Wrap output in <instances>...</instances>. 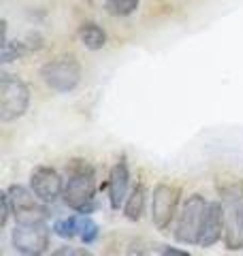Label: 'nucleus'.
I'll return each mask as SVG.
<instances>
[{
  "mask_svg": "<svg viewBox=\"0 0 243 256\" xmlns=\"http://www.w3.org/2000/svg\"><path fill=\"white\" fill-rule=\"evenodd\" d=\"M207 205L209 201H205V196L200 194H192L184 201L180 214H177V224H175V239L180 244H186V246L198 244Z\"/></svg>",
  "mask_w": 243,
  "mask_h": 256,
  "instance_id": "nucleus-3",
  "label": "nucleus"
},
{
  "mask_svg": "<svg viewBox=\"0 0 243 256\" xmlns=\"http://www.w3.org/2000/svg\"><path fill=\"white\" fill-rule=\"evenodd\" d=\"M56 235L62 237V239H72V237H79L81 233V216H70V218H64L56 222Z\"/></svg>",
  "mask_w": 243,
  "mask_h": 256,
  "instance_id": "nucleus-15",
  "label": "nucleus"
},
{
  "mask_svg": "<svg viewBox=\"0 0 243 256\" xmlns=\"http://www.w3.org/2000/svg\"><path fill=\"white\" fill-rule=\"evenodd\" d=\"M2 205H4V214H2V226H6L9 224V218L15 214V210H13V203H11V196H9V192H2Z\"/></svg>",
  "mask_w": 243,
  "mask_h": 256,
  "instance_id": "nucleus-18",
  "label": "nucleus"
},
{
  "mask_svg": "<svg viewBox=\"0 0 243 256\" xmlns=\"http://www.w3.org/2000/svg\"><path fill=\"white\" fill-rule=\"evenodd\" d=\"M222 237H224V203L212 201L207 205L205 220H202V228H200L196 246L212 248V246H216L218 242H220Z\"/></svg>",
  "mask_w": 243,
  "mask_h": 256,
  "instance_id": "nucleus-9",
  "label": "nucleus"
},
{
  "mask_svg": "<svg viewBox=\"0 0 243 256\" xmlns=\"http://www.w3.org/2000/svg\"><path fill=\"white\" fill-rule=\"evenodd\" d=\"M30 50L26 47V43H9V38L6 41H2V62H13V60H18V58H24Z\"/></svg>",
  "mask_w": 243,
  "mask_h": 256,
  "instance_id": "nucleus-16",
  "label": "nucleus"
},
{
  "mask_svg": "<svg viewBox=\"0 0 243 256\" xmlns=\"http://www.w3.org/2000/svg\"><path fill=\"white\" fill-rule=\"evenodd\" d=\"M141 0H104V11L113 18H128L139 9Z\"/></svg>",
  "mask_w": 243,
  "mask_h": 256,
  "instance_id": "nucleus-14",
  "label": "nucleus"
},
{
  "mask_svg": "<svg viewBox=\"0 0 243 256\" xmlns=\"http://www.w3.org/2000/svg\"><path fill=\"white\" fill-rule=\"evenodd\" d=\"M70 254H72L70 248H60V250L56 252V254H52V256H70Z\"/></svg>",
  "mask_w": 243,
  "mask_h": 256,
  "instance_id": "nucleus-20",
  "label": "nucleus"
},
{
  "mask_svg": "<svg viewBox=\"0 0 243 256\" xmlns=\"http://www.w3.org/2000/svg\"><path fill=\"white\" fill-rule=\"evenodd\" d=\"M160 256H192L188 250H182V248H173V246H166L162 248Z\"/></svg>",
  "mask_w": 243,
  "mask_h": 256,
  "instance_id": "nucleus-19",
  "label": "nucleus"
},
{
  "mask_svg": "<svg viewBox=\"0 0 243 256\" xmlns=\"http://www.w3.org/2000/svg\"><path fill=\"white\" fill-rule=\"evenodd\" d=\"M30 190L34 192L43 203H54L62 196L64 180L52 166H36L30 175Z\"/></svg>",
  "mask_w": 243,
  "mask_h": 256,
  "instance_id": "nucleus-8",
  "label": "nucleus"
},
{
  "mask_svg": "<svg viewBox=\"0 0 243 256\" xmlns=\"http://www.w3.org/2000/svg\"><path fill=\"white\" fill-rule=\"evenodd\" d=\"M79 41L84 43V47H88L90 52H98L107 45V32H104L98 24L88 22L79 28Z\"/></svg>",
  "mask_w": 243,
  "mask_h": 256,
  "instance_id": "nucleus-13",
  "label": "nucleus"
},
{
  "mask_svg": "<svg viewBox=\"0 0 243 256\" xmlns=\"http://www.w3.org/2000/svg\"><path fill=\"white\" fill-rule=\"evenodd\" d=\"M182 190L173 184H158L152 194V222L160 233H166L177 216Z\"/></svg>",
  "mask_w": 243,
  "mask_h": 256,
  "instance_id": "nucleus-6",
  "label": "nucleus"
},
{
  "mask_svg": "<svg viewBox=\"0 0 243 256\" xmlns=\"http://www.w3.org/2000/svg\"><path fill=\"white\" fill-rule=\"evenodd\" d=\"M145 201H148V192H145L143 184H136V186L130 190L126 203H124V216L130 222H139L143 218L145 212Z\"/></svg>",
  "mask_w": 243,
  "mask_h": 256,
  "instance_id": "nucleus-12",
  "label": "nucleus"
},
{
  "mask_svg": "<svg viewBox=\"0 0 243 256\" xmlns=\"http://www.w3.org/2000/svg\"><path fill=\"white\" fill-rule=\"evenodd\" d=\"M30 107V90L22 79L2 75L0 79V122L9 124L20 120Z\"/></svg>",
  "mask_w": 243,
  "mask_h": 256,
  "instance_id": "nucleus-5",
  "label": "nucleus"
},
{
  "mask_svg": "<svg viewBox=\"0 0 243 256\" xmlns=\"http://www.w3.org/2000/svg\"><path fill=\"white\" fill-rule=\"evenodd\" d=\"M52 228L43 218H28L15 224L11 242L22 256H43L50 250Z\"/></svg>",
  "mask_w": 243,
  "mask_h": 256,
  "instance_id": "nucleus-2",
  "label": "nucleus"
},
{
  "mask_svg": "<svg viewBox=\"0 0 243 256\" xmlns=\"http://www.w3.org/2000/svg\"><path fill=\"white\" fill-rule=\"evenodd\" d=\"M79 237L84 239V244H92L96 237H98V224H96L92 218H88L84 214L81 216V233Z\"/></svg>",
  "mask_w": 243,
  "mask_h": 256,
  "instance_id": "nucleus-17",
  "label": "nucleus"
},
{
  "mask_svg": "<svg viewBox=\"0 0 243 256\" xmlns=\"http://www.w3.org/2000/svg\"><path fill=\"white\" fill-rule=\"evenodd\" d=\"M96 175L94 166L84 158H72L68 162V182L64 184L62 201L77 214H88L94 205Z\"/></svg>",
  "mask_w": 243,
  "mask_h": 256,
  "instance_id": "nucleus-1",
  "label": "nucleus"
},
{
  "mask_svg": "<svg viewBox=\"0 0 243 256\" xmlns=\"http://www.w3.org/2000/svg\"><path fill=\"white\" fill-rule=\"evenodd\" d=\"M40 79L56 92H72L81 82V64L75 56H60L40 66Z\"/></svg>",
  "mask_w": 243,
  "mask_h": 256,
  "instance_id": "nucleus-4",
  "label": "nucleus"
},
{
  "mask_svg": "<svg viewBox=\"0 0 243 256\" xmlns=\"http://www.w3.org/2000/svg\"><path fill=\"white\" fill-rule=\"evenodd\" d=\"M6 192H9L11 203H13V210H15V216H18L20 220L43 218V216H45L47 210L40 205L43 201H40V198L32 190H26L24 186H11Z\"/></svg>",
  "mask_w": 243,
  "mask_h": 256,
  "instance_id": "nucleus-10",
  "label": "nucleus"
},
{
  "mask_svg": "<svg viewBox=\"0 0 243 256\" xmlns=\"http://www.w3.org/2000/svg\"><path fill=\"white\" fill-rule=\"evenodd\" d=\"M70 256H94L92 252H88V250H72Z\"/></svg>",
  "mask_w": 243,
  "mask_h": 256,
  "instance_id": "nucleus-21",
  "label": "nucleus"
},
{
  "mask_svg": "<svg viewBox=\"0 0 243 256\" xmlns=\"http://www.w3.org/2000/svg\"><path fill=\"white\" fill-rule=\"evenodd\" d=\"M128 184H130V171H128V162H126V156H122L113 169L109 173V182H107V188H109V201L113 210H120L124 207L126 198H128Z\"/></svg>",
  "mask_w": 243,
  "mask_h": 256,
  "instance_id": "nucleus-11",
  "label": "nucleus"
},
{
  "mask_svg": "<svg viewBox=\"0 0 243 256\" xmlns=\"http://www.w3.org/2000/svg\"><path fill=\"white\" fill-rule=\"evenodd\" d=\"M224 246L230 252L243 250V196H241V192L224 198Z\"/></svg>",
  "mask_w": 243,
  "mask_h": 256,
  "instance_id": "nucleus-7",
  "label": "nucleus"
}]
</instances>
